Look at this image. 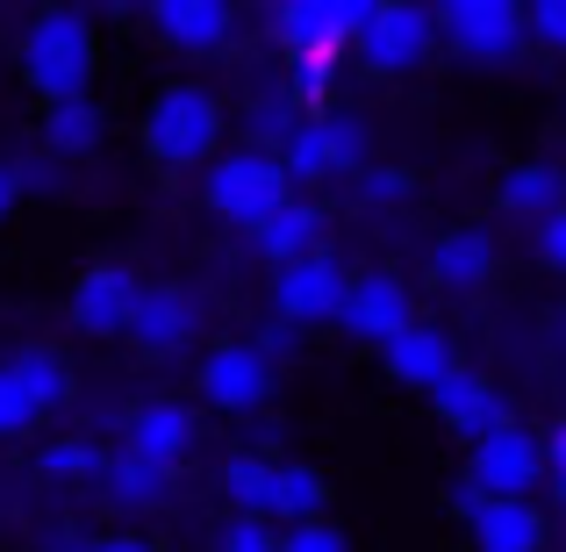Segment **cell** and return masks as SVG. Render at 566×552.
Here are the masks:
<instances>
[{"label":"cell","mask_w":566,"mask_h":552,"mask_svg":"<svg viewBox=\"0 0 566 552\" xmlns=\"http://www.w3.org/2000/svg\"><path fill=\"white\" fill-rule=\"evenodd\" d=\"M14 65H22L29 94H36L43 108L86 101V86H94V65H101L94 14H86V8H43L36 22L22 29V43H14Z\"/></svg>","instance_id":"1"},{"label":"cell","mask_w":566,"mask_h":552,"mask_svg":"<svg viewBox=\"0 0 566 552\" xmlns=\"http://www.w3.org/2000/svg\"><path fill=\"white\" fill-rule=\"evenodd\" d=\"M222 94H208V86H158L151 108H144V152L158 158L166 173H187V166H216L222 158Z\"/></svg>","instance_id":"2"},{"label":"cell","mask_w":566,"mask_h":552,"mask_svg":"<svg viewBox=\"0 0 566 552\" xmlns=\"http://www.w3.org/2000/svg\"><path fill=\"white\" fill-rule=\"evenodd\" d=\"M294 201V180L280 166V152H259V144H237L208 166V208L222 222H244V230H265L280 208Z\"/></svg>","instance_id":"3"},{"label":"cell","mask_w":566,"mask_h":552,"mask_svg":"<svg viewBox=\"0 0 566 552\" xmlns=\"http://www.w3.org/2000/svg\"><path fill=\"white\" fill-rule=\"evenodd\" d=\"M430 51H438V8H423V0H374L359 43H352V58L380 80H409Z\"/></svg>","instance_id":"4"},{"label":"cell","mask_w":566,"mask_h":552,"mask_svg":"<svg viewBox=\"0 0 566 552\" xmlns=\"http://www.w3.org/2000/svg\"><path fill=\"white\" fill-rule=\"evenodd\" d=\"M524 8L516 0H444L438 8V51L459 65H510L524 51Z\"/></svg>","instance_id":"5"},{"label":"cell","mask_w":566,"mask_h":552,"mask_svg":"<svg viewBox=\"0 0 566 552\" xmlns=\"http://www.w3.org/2000/svg\"><path fill=\"white\" fill-rule=\"evenodd\" d=\"M280 166H287L294 187L359 180V173H366V123H359V115H302V129L287 137Z\"/></svg>","instance_id":"6"},{"label":"cell","mask_w":566,"mask_h":552,"mask_svg":"<svg viewBox=\"0 0 566 552\" xmlns=\"http://www.w3.org/2000/svg\"><path fill=\"white\" fill-rule=\"evenodd\" d=\"M553 473L545 459V438H531L524 424H502L488 430L481 445H467V481L481 488L488 502H531V488Z\"/></svg>","instance_id":"7"},{"label":"cell","mask_w":566,"mask_h":552,"mask_svg":"<svg viewBox=\"0 0 566 552\" xmlns=\"http://www.w3.org/2000/svg\"><path fill=\"white\" fill-rule=\"evenodd\" d=\"M193 395H201L208 409H222V416H251V409H265V395H273V360H265L251 337H222V345L201 352Z\"/></svg>","instance_id":"8"},{"label":"cell","mask_w":566,"mask_h":552,"mask_svg":"<svg viewBox=\"0 0 566 552\" xmlns=\"http://www.w3.org/2000/svg\"><path fill=\"white\" fill-rule=\"evenodd\" d=\"M144 288H151V280H144L137 265H123V259H101V265H86V273L72 280V302H65L72 331H86V337H129V323H137V302H144Z\"/></svg>","instance_id":"9"},{"label":"cell","mask_w":566,"mask_h":552,"mask_svg":"<svg viewBox=\"0 0 566 552\" xmlns=\"http://www.w3.org/2000/svg\"><path fill=\"white\" fill-rule=\"evenodd\" d=\"M345 294H352V273L331 259V251H308V259L280 265L273 273V316L308 331V323H337L345 316Z\"/></svg>","instance_id":"10"},{"label":"cell","mask_w":566,"mask_h":552,"mask_svg":"<svg viewBox=\"0 0 566 552\" xmlns=\"http://www.w3.org/2000/svg\"><path fill=\"white\" fill-rule=\"evenodd\" d=\"M366 8L374 0H287V8H273V29L287 43V58H331L337 65L359 43Z\"/></svg>","instance_id":"11"},{"label":"cell","mask_w":566,"mask_h":552,"mask_svg":"<svg viewBox=\"0 0 566 552\" xmlns=\"http://www.w3.org/2000/svg\"><path fill=\"white\" fill-rule=\"evenodd\" d=\"M193 337H201V294L180 280H151L137 302V323H129V345L144 360H180V352H193Z\"/></svg>","instance_id":"12"},{"label":"cell","mask_w":566,"mask_h":552,"mask_svg":"<svg viewBox=\"0 0 566 552\" xmlns=\"http://www.w3.org/2000/svg\"><path fill=\"white\" fill-rule=\"evenodd\" d=\"M345 337H359V345H395L401 331L416 323V294L401 273H359L345 294Z\"/></svg>","instance_id":"13"},{"label":"cell","mask_w":566,"mask_h":552,"mask_svg":"<svg viewBox=\"0 0 566 552\" xmlns=\"http://www.w3.org/2000/svg\"><path fill=\"white\" fill-rule=\"evenodd\" d=\"M201 445V416L187 409V402H137L123 424V452L151 459V467H187V452Z\"/></svg>","instance_id":"14"},{"label":"cell","mask_w":566,"mask_h":552,"mask_svg":"<svg viewBox=\"0 0 566 552\" xmlns=\"http://www.w3.org/2000/svg\"><path fill=\"white\" fill-rule=\"evenodd\" d=\"M380 366H387V381H395V387H416V395H438V387L459 373L452 331H444V323H423V316H416L409 331L395 337V345H380Z\"/></svg>","instance_id":"15"},{"label":"cell","mask_w":566,"mask_h":552,"mask_svg":"<svg viewBox=\"0 0 566 552\" xmlns=\"http://www.w3.org/2000/svg\"><path fill=\"white\" fill-rule=\"evenodd\" d=\"M144 22L158 29V43H172V51H187V58H208V51H222V37L237 29V8H222V0H151Z\"/></svg>","instance_id":"16"},{"label":"cell","mask_w":566,"mask_h":552,"mask_svg":"<svg viewBox=\"0 0 566 552\" xmlns=\"http://www.w3.org/2000/svg\"><path fill=\"white\" fill-rule=\"evenodd\" d=\"M495 280V237L481 222H459L430 244V288L438 294H481Z\"/></svg>","instance_id":"17"},{"label":"cell","mask_w":566,"mask_h":552,"mask_svg":"<svg viewBox=\"0 0 566 552\" xmlns=\"http://www.w3.org/2000/svg\"><path fill=\"white\" fill-rule=\"evenodd\" d=\"M430 409L444 416V424L459 430V438L467 445H481L488 430H502V424H516L510 409H502V395H495V381H488V373H473V366H459L452 381L438 387V395H430Z\"/></svg>","instance_id":"18"},{"label":"cell","mask_w":566,"mask_h":552,"mask_svg":"<svg viewBox=\"0 0 566 552\" xmlns=\"http://www.w3.org/2000/svg\"><path fill=\"white\" fill-rule=\"evenodd\" d=\"M467 539L473 552H545V510L538 502H481Z\"/></svg>","instance_id":"19"},{"label":"cell","mask_w":566,"mask_h":552,"mask_svg":"<svg viewBox=\"0 0 566 552\" xmlns=\"http://www.w3.org/2000/svg\"><path fill=\"white\" fill-rule=\"evenodd\" d=\"M495 201L510 208V216H531V222H553L566 208V173L553 158H524V166H510L495 180Z\"/></svg>","instance_id":"20"},{"label":"cell","mask_w":566,"mask_h":552,"mask_svg":"<svg viewBox=\"0 0 566 552\" xmlns=\"http://www.w3.org/2000/svg\"><path fill=\"white\" fill-rule=\"evenodd\" d=\"M331 510V481H323L308 459H280L273 467V524H323Z\"/></svg>","instance_id":"21"},{"label":"cell","mask_w":566,"mask_h":552,"mask_svg":"<svg viewBox=\"0 0 566 552\" xmlns=\"http://www.w3.org/2000/svg\"><path fill=\"white\" fill-rule=\"evenodd\" d=\"M101 137H108V115L94 108V101H65V108H43V152L57 158V166H72V158H94Z\"/></svg>","instance_id":"22"},{"label":"cell","mask_w":566,"mask_h":552,"mask_svg":"<svg viewBox=\"0 0 566 552\" xmlns=\"http://www.w3.org/2000/svg\"><path fill=\"white\" fill-rule=\"evenodd\" d=\"M166 488H172V473L151 467V459H137V452H108V467H101V496H108L115 510H158Z\"/></svg>","instance_id":"23"},{"label":"cell","mask_w":566,"mask_h":552,"mask_svg":"<svg viewBox=\"0 0 566 552\" xmlns=\"http://www.w3.org/2000/svg\"><path fill=\"white\" fill-rule=\"evenodd\" d=\"M251 237H259V251L273 265H294V259H308V251H323V208L316 201H287L265 230H251Z\"/></svg>","instance_id":"24"},{"label":"cell","mask_w":566,"mask_h":552,"mask_svg":"<svg viewBox=\"0 0 566 552\" xmlns=\"http://www.w3.org/2000/svg\"><path fill=\"white\" fill-rule=\"evenodd\" d=\"M8 373H14V387H22V395L36 402V416L65 409V402H72V387H80V381H72V366L57 360L51 345H29V352H14V360H8Z\"/></svg>","instance_id":"25"},{"label":"cell","mask_w":566,"mask_h":552,"mask_svg":"<svg viewBox=\"0 0 566 552\" xmlns=\"http://www.w3.org/2000/svg\"><path fill=\"white\" fill-rule=\"evenodd\" d=\"M273 467L280 459H265V452H230L222 459V496H230L237 517H265V524H273Z\"/></svg>","instance_id":"26"},{"label":"cell","mask_w":566,"mask_h":552,"mask_svg":"<svg viewBox=\"0 0 566 552\" xmlns=\"http://www.w3.org/2000/svg\"><path fill=\"white\" fill-rule=\"evenodd\" d=\"M101 467H108V452H101L94 438H51L36 452L43 481H101Z\"/></svg>","instance_id":"27"},{"label":"cell","mask_w":566,"mask_h":552,"mask_svg":"<svg viewBox=\"0 0 566 552\" xmlns=\"http://www.w3.org/2000/svg\"><path fill=\"white\" fill-rule=\"evenodd\" d=\"M331 58H287V94H294V108H316L323 115V94H331Z\"/></svg>","instance_id":"28"},{"label":"cell","mask_w":566,"mask_h":552,"mask_svg":"<svg viewBox=\"0 0 566 552\" xmlns=\"http://www.w3.org/2000/svg\"><path fill=\"white\" fill-rule=\"evenodd\" d=\"M524 29H531V43H538V51L566 58V0H531V8H524Z\"/></svg>","instance_id":"29"},{"label":"cell","mask_w":566,"mask_h":552,"mask_svg":"<svg viewBox=\"0 0 566 552\" xmlns=\"http://www.w3.org/2000/svg\"><path fill=\"white\" fill-rule=\"evenodd\" d=\"M216 552H280V531L265 524V517H230L222 539H216Z\"/></svg>","instance_id":"30"},{"label":"cell","mask_w":566,"mask_h":552,"mask_svg":"<svg viewBox=\"0 0 566 552\" xmlns=\"http://www.w3.org/2000/svg\"><path fill=\"white\" fill-rule=\"evenodd\" d=\"M409 166H366L359 173V201L366 208H387V201H409Z\"/></svg>","instance_id":"31"},{"label":"cell","mask_w":566,"mask_h":552,"mask_svg":"<svg viewBox=\"0 0 566 552\" xmlns=\"http://www.w3.org/2000/svg\"><path fill=\"white\" fill-rule=\"evenodd\" d=\"M22 430H36V402L14 387V373L0 366V438H22Z\"/></svg>","instance_id":"32"},{"label":"cell","mask_w":566,"mask_h":552,"mask_svg":"<svg viewBox=\"0 0 566 552\" xmlns=\"http://www.w3.org/2000/svg\"><path fill=\"white\" fill-rule=\"evenodd\" d=\"M280 552H352V539L323 517V524H294V531H280Z\"/></svg>","instance_id":"33"},{"label":"cell","mask_w":566,"mask_h":552,"mask_svg":"<svg viewBox=\"0 0 566 552\" xmlns=\"http://www.w3.org/2000/svg\"><path fill=\"white\" fill-rule=\"evenodd\" d=\"M251 345H259L265 360H294V352H302V331H294V323H280V316H273V323H265L259 337H251Z\"/></svg>","instance_id":"34"},{"label":"cell","mask_w":566,"mask_h":552,"mask_svg":"<svg viewBox=\"0 0 566 552\" xmlns=\"http://www.w3.org/2000/svg\"><path fill=\"white\" fill-rule=\"evenodd\" d=\"M538 259L553 265V273H566V208L553 222H538Z\"/></svg>","instance_id":"35"},{"label":"cell","mask_w":566,"mask_h":552,"mask_svg":"<svg viewBox=\"0 0 566 552\" xmlns=\"http://www.w3.org/2000/svg\"><path fill=\"white\" fill-rule=\"evenodd\" d=\"M43 552H94L101 539H86V531L80 524H51V531H43V539H36Z\"/></svg>","instance_id":"36"},{"label":"cell","mask_w":566,"mask_h":552,"mask_svg":"<svg viewBox=\"0 0 566 552\" xmlns=\"http://www.w3.org/2000/svg\"><path fill=\"white\" fill-rule=\"evenodd\" d=\"M545 459H553V496H559V510H566V424L545 438Z\"/></svg>","instance_id":"37"},{"label":"cell","mask_w":566,"mask_h":552,"mask_svg":"<svg viewBox=\"0 0 566 552\" xmlns=\"http://www.w3.org/2000/svg\"><path fill=\"white\" fill-rule=\"evenodd\" d=\"M481 502H488V496L467 481V473H459V481H452V510H459V524H473V517H481Z\"/></svg>","instance_id":"38"},{"label":"cell","mask_w":566,"mask_h":552,"mask_svg":"<svg viewBox=\"0 0 566 552\" xmlns=\"http://www.w3.org/2000/svg\"><path fill=\"white\" fill-rule=\"evenodd\" d=\"M14 180H22V187H51L57 180V158L51 152H43V158H22V166H14Z\"/></svg>","instance_id":"39"},{"label":"cell","mask_w":566,"mask_h":552,"mask_svg":"<svg viewBox=\"0 0 566 552\" xmlns=\"http://www.w3.org/2000/svg\"><path fill=\"white\" fill-rule=\"evenodd\" d=\"M14 201H22V180H14V166L0 158V222H8V208H14Z\"/></svg>","instance_id":"40"},{"label":"cell","mask_w":566,"mask_h":552,"mask_svg":"<svg viewBox=\"0 0 566 552\" xmlns=\"http://www.w3.org/2000/svg\"><path fill=\"white\" fill-rule=\"evenodd\" d=\"M94 552H158L151 539H137V531H115V539H101Z\"/></svg>","instance_id":"41"}]
</instances>
